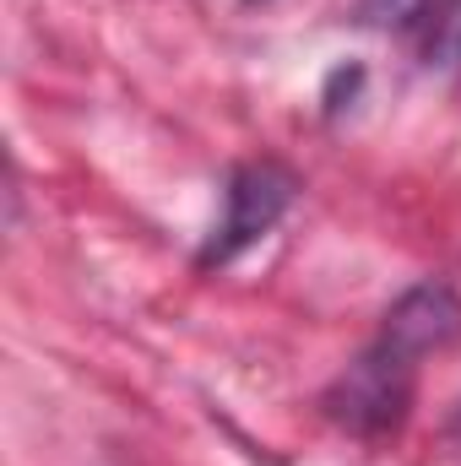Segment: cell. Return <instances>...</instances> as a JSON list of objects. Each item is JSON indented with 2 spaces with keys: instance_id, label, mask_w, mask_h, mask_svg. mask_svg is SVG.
<instances>
[{
  "instance_id": "6da1fadb",
  "label": "cell",
  "mask_w": 461,
  "mask_h": 466,
  "mask_svg": "<svg viewBox=\"0 0 461 466\" xmlns=\"http://www.w3.org/2000/svg\"><path fill=\"white\" fill-rule=\"evenodd\" d=\"M413 374L418 363H407L402 352H391L385 342H369L347 363L343 374L326 385L321 407L332 423H343L358 440H385L402 429L407 407H413Z\"/></svg>"
},
{
  "instance_id": "7a4b0ae2",
  "label": "cell",
  "mask_w": 461,
  "mask_h": 466,
  "mask_svg": "<svg viewBox=\"0 0 461 466\" xmlns=\"http://www.w3.org/2000/svg\"><path fill=\"white\" fill-rule=\"evenodd\" d=\"M293 196H299V179H293L282 163H271V157L239 163L229 174V190H223V218H218L212 238L201 244V255H196L201 271L229 266V260H239L255 238H266V233L282 223V212L293 207Z\"/></svg>"
},
{
  "instance_id": "3957f363",
  "label": "cell",
  "mask_w": 461,
  "mask_h": 466,
  "mask_svg": "<svg viewBox=\"0 0 461 466\" xmlns=\"http://www.w3.org/2000/svg\"><path fill=\"white\" fill-rule=\"evenodd\" d=\"M391 352H402L407 363H424L429 352H446L451 342H461V293L451 282H418L407 288L391 309L380 337Z\"/></svg>"
},
{
  "instance_id": "277c9868",
  "label": "cell",
  "mask_w": 461,
  "mask_h": 466,
  "mask_svg": "<svg viewBox=\"0 0 461 466\" xmlns=\"http://www.w3.org/2000/svg\"><path fill=\"white\" fill-rule=\"evenodd\" d=\"M440 0H358L353 5V22L369 27V33H396V38H418L429 27Z\"/></svg>"
},
{
  "instance_id": "5b68a950",
  "label": "cell",
  "mask_w": 461,
  "mask_h": 466,
  "mask_svg": "<svg viewBox=\"0 0 461 466\" xmlns=\"http://www.w3.org/2000/svg\"><path fill=\"white\" fill-rule=\"evenodd\" d=\"M418 55L429 71H461V0H440L429 27L418 33Z\"/></svg>"
}]
</instances>
